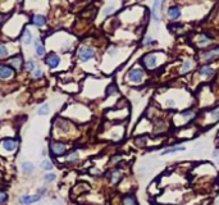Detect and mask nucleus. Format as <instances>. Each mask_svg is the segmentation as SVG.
Returning <instances> with one entry per match:
<instances>
[{"label":"nucleus","instance_id":"obj_1","mask_svg":"<svg viewBox=\"0 0 219 205\" xmlns=\"http://www.w3.org/2000/svg\"><path fill=\"white\" fill-rule=\"evenodd\" d=\"M76 129H77L76 123L59 114L54 117L51 122V133L50 135H51V139L54 140L67 141L73 132H76Z\"/></svg>","mask_w":219,"mask_h":205},{"label":"nucleus","instance_id":"obj_2","mask_svg":"<svg viewBox=\"0 0 219 205\" xmlns=\"http://www.w3.org/2000/svg\"><path fill=\"white\" fill-rule=\"evenodd\" d=\"M18 147H19V140H18L17 136L0 139V155L2 157L16 154L18 151Z\"/></svg>","mask_w":219,"mask_h":205},{"label":"nucleus","instance_id":"obj_3","mask_svg":"<svg viewBox=\"0 0 219 205\" xmlns=\"http://www.w3.org/2000/svg\"><path fill=\"white\" fill-rule=\"evenodd\" d=\"M67 153H68V144L65 141L54 140V139L49 141V154L51 155L53 158L64 157Z\"/></svg>","mask_w":219,"mask_h":205},{"label":"nucleus","instance_id":"obj_4","mask_svg":"<svg viewBox=\"0 0 219 205\" xmlns=\"http://www.w3.org/2000/svg\"><path fill=\"white\" fill-rule=\"evenodd\" d=\"M96 55V51L95 49L91 48V46H87V45H82L78 48V51H77V57H78V60L82 62V63H86L91 59L95 58Z\"/></svg>","mask_w":219,"mask_h":205},{"label":"nucleus","instance_id":"obj_5","mask_svg":"<svg viewBox=\"0 0 219 205\" xmlns=\"http://www.w3.org/2000/svg\"><path fill=\"white\" fill-rule=\"evenodd\" d=\"M17 74V71L13 67H10L8 63L0 64V81H9L13 80Z\"/></svg>","mask_w":219,"mask_h":205},{"label":"nucleus","instance_id":"obj_6","mask_svg":"<svg viewBox=\"0 0 219 205\" xmlns=\"http://www.w3.org/2000/svg\"><path fill=\"white\" fill-rule=\"evenodd\" d=\"M44 62H45V64L48 65L49 69H55V68L59 67L60 62H62V58L59 57L57 53L51 51V53H49V54L45 55V60H44Z\"/></svg>","mask_w":219,"mask_h":205},{"label":"nucleus","instance_id":"obj_7","mask_svg":"<svg viewBox=\"0 0 219 205\" xmlns=\"http://www.w3.org/2000/svg\"><path fill=\"white\" fill-rule=\"evenodd\" d=\"M42 196L39 194H35V195H30V194H23L18 197V204L19 205H32L41 201Z\"/></svg>","mask_w":219,"mask_h":205},{"label":"nucleus","instance_id":"obj_8","mask_svg":"<svg viewBox=\"0 0 219 205\" xmlns=\"http://www.w3.org/2000/svg\"><path fill=\"white\" fill-rule=\"evenodd\" d=\"M8 64L10 67H13L16 71H21L23 65H24V60H23V57L19 54V53H17L14 55H12V57L8 59Z\"/></svg>","mask_w":219,"mask_h":205},{"label":"nucleus","instance_id":"obj_9","mask_svg":"<svg viewBox=\"0 0 219 205\" xmlns=\"http://www.w3.org/2000/svg\"><path fill=\"white\" fill-rule=\"evenodd\" d=\"M127 78L132 83H141L142 78H143V72L140 69V68H132V69L128 71Z\"/></svg>","mask_w":219,"mask_h":205},{"label":"nucleus","instance_id":"obj_10","mask_svg":"<svg viewBox=\"0 0 219 205\" xmlns=\"http://www.w3.org/2000/svg\"><path fill=\"white\" fill-rule=\"evenodd\" d=\"M142 64L145 65L147 69H153V68L156 67V54L155 53H149V54H145L142 58Z\"/></svg>","mask_w":219,"mask_h":205},{"label":"nucleus","instance_id":"obj_11","mask_svg":"<svg viewBox=\"0 0 219 205\" xmlns=\"http://www.w3.org/2000/svg\"><path fill=\"white\" fill-rule=\"evenodd\" d=\"M21 42L23 45H26V46H28V45H31L32 42L35 41L34 40V35H32V31L30 30V27H24L23 28V31H22V34H21Z\"/></svg>","mask_w":219,"mask_h":205},{"label":"nucleus","instance_id":"obj_12","mask_svg":"<svg viewBox=\"0 0 219 205\" xmlns=\"http://www.w3.org/2000/svg\"><path fill=\"white\" fill-rule=\"evenodd\" d=\"M30 23L40 28V27H44L48 23V19H46V17L44 14L37 13V14H32L30 17Z\"/></svg>","mask_w":219,"mask_h":205},{"label":"nucleus","instance_id":"obj_13","mask_svg":"<svg viewBox=\"0 0 219 205\" xmlns=\"http://www.w3.org/2000/svg\"><path fill=\"white\" fill-rule=\"evenodd\" d=\"M105 176H106V178H108L111 183L117 185L118 182H121V179L123 178V173L119 169H111V171L106 172Z\"/></svg>","mask_w":219,"mask_h":205},{"label":"nucleus","instance_id":"obj_14","mask_svg":"<svg viewBox=\"0 0 219 205\" xmlns=\"http://www.w3.org/2000/svg\"><path fill=\"white\" fill-rule=\"evenodd\" d=\"M78 160H79V150L78 149H71V150H68V153L64 157V161L68 164H73Z\"/></svg>","mask_w":219,"mask_h":205},{"label":"nucleus","instance_id":"obj_15","mask_svg":"<svg viewBox=\"0 0 219 205\" xmlns=\"http://www.w3.org/2000/svg\"><path fill=\"white\" fill-rule=\"evenodd\" d=\"M21 171L24 176H31L35 172V164L30 160H24L21 163Z\"/></svg>","mask_w":219,"mask_h":205},{"label":"nucleus","instance_id":"obj_16","mask_svg":"<svg viewBox=\"0 0 219 205\" xmlns=\"http://www.w3.org/2000/svg\"><path fill=\"white\" fill-rule=\"evenodd\" d=\"M161 3H163V0H154V5H153V9H151L153 19H154L156 23L160 22L159 12H160V8H161Z\"/></svg>","mask_w":219,"mask_h":205},{"label":"nucleus","instance_id":"obj_17","mask_svg":"<svg viewBox=\"0 0 219 205\" xmlns=\"http://www.w3.org/2000/svg\"><path fill=\"white\" fill-rule=\"evenodd\" d=\"M34 45H35V53H36L37 57H39V58L45 57V55H46V50H45V46H44L42 41L40 39H36L34 41Z\"/></svg>","mask_w":219,"mask_h":205},{"label":"nucleus","instance_id":"obj_18","mask_svg":"<svg viewBox=\"0 0 219 205\" xmlns=\"http://www.w3.org/2000/svg\"><path fill=\"white\" fill-rule=\"evenodd\" d=\"M179 115L182 117L183 119H185V122L187 123V122L192 121L193 118L196 117V111L193 110V109H185L183 111H181V113H179Z\"/></svg>","mask_w":219,"mask_h":205},{"label":"nucleus","instance_id":"obj_19","mask_svg":"<svg viewBox=\"0 0 219 205\" xmlns=\"http://www.w3.org/2000/svg\"><path fill=\"white\" fill-rule=\"evenodd\" d=\"M218 57H219V48H215V49H213V50L204 53V60L205 62H211Z\"/></svg>","mask_w":219,"mask_h":205},{"label":"nucleus","instance_id":"obj_20","mask_svg":"<svg viewBox=\"0 0 219 205\" xmlns=\"http://www.w3.org/2000/svg\"><path fill=\"white\" fill-rule=\"evenodd\" d=\"M167 13H168V17L172 18V19H178L181 17V8L178 5H173V7H171L168 9Z\"/></svg>","mask_w":219,"mask_h":205},{"label":"nucleus","instance_id":"obj_21","mask_svg":"<svg viewBox=\"0 0 219 205\" xmlns=\"http://www.w3.org/2000/svg\"><path fill=\"white\" fill-rule=\"evenodd\" d=\"M40 168L45 172H51L54 168V163L51 159H44L40 161Z\"/></svg>","mask_w":219,"mask_h":205},{"label":"nucleus","instance_id":"obj_22","mask_svg":"<svg viewBox=\"0 0 219 205\" xmlns=\"http://www.w3.org/2000/svg\"><path fill=\"white\" fill-rule=\"evenodd\" d=\"M10 58V51H9V48L5 42L0 41V59H5V58Z\"/></svg>","mask_w":219,"mask_h":205},{"label":"nucleus","instance_id":"obj_23","mask_svg":"<svg viewBox=\"0 0 219 205\" xmlns=\"http://www.w3.org/2000/svg\"><path fill=\"white\" fill-rule=\"evenodd\" d=\"M122 205H137L136 197L132 194H127L122 197Z\"/></svg>","mask_w":219,"mask_h":205},{"label":"nucleus","instance_id":"obj_24","mask_svg":"<svg viewBox=\"0 0 219 205\" xmlns=\"http://www.w3.org/2000/svg\"><path fill=\"white\" fill-rule=\"evenodd\" d=\"M50 113V105L48 103H44L41 104L39 108H37V115H40V117H45Z\"/></svg>","mask_w":219,"mask_h":205},{"label":"nucleus","instance_id":"obj_25","mask_svg":"<svg viewBox=\"0 0 219 205\" xmlns=\"http://www.w3.org/2000/svg\"><path fill=\"white\" fill-rule=\"evenodd\" d=\"M185 150H186V147H185V146H182V145H176V146H172V147L165 149V150L161 153V155L174 154V153H177V151H185Z\"/></svg>","mask_w":219,"mask_h":205},{"label":"nucleus","instance_id":"obj_26","mask_svg":"<svg viewBox=\"0 0 219 205\" xmlns=\"http://www.w3.org/2000/svg\"><path fill=\"white\" fill-rule=\"evenodd\" d=\"M23 68H24V71H26V72L31 73V72H32V71L35 69V68H36V65H35V60H34L32 58L27 59L26 62H24V65H23Z\"/></svg>","mask_w":219,"mask_h":205},{"label":"nucleus","instance_id":"obj_27","mask_svg":"<svg viewBox=\"0 0 219 205\" xmlns=\"http://www.w3.org/2000/svg\"><path fill=\"white\" fill-rule=\"evenodd\" d=\"M44 182H45L46 185L48 183H53L55 179H57V175H55L54 172H46L45 175H44Z\"/></svg>","mask_w":219,"mask_h":205},{"label":"nucleus","instance_id":"obj_28","mask_svg":"<svg viewBox=\"0 0 219 205\" xmlns=\"http://www.w3.org/2000/svg\"><path fill=\"white\" fill-rule=\"evenodd\" d=\"M117 92H118V90H117L115 83H110V85L106 86V89H105V97H109L111 95L117 94Z\"/></svg>","mask_w":219,"mask_h":205},{"label":"nucleus","instance_id":"obj_29","mask_svg":"<svg viewBox=\"0 0 219 205\" xmlns=\"http://www.w3.org/2000/svg\"><path fill=\"white\" fill-rule=\"evenodd\" d=\"M213 72H214V71H213V68L209 67V65H203L199 69V73L201 74V76H211Z\"/></svg>","mask_w":219,"mask_h":205},{"label":"nucleus","instance_id":"obj_30","mask_svg":"<svg viewBox=\"0 0 219 205\" xmlns=\"http://www.w3.org/2000/svg\"><path fill=\"white\" fill-rule=\"evenodd\" d=\"M31 76H32V78L34 80H40V78H42L44 77V71L41 69L40 67H36L35 69L31 72Z\"/></svg>","mask_w":219,"mask_h":205},{"label":"nucleus","instance_id":"obj_31","mask_svg":"<svg viewBox=\"0 0 219 205\" xmlns=\"http://www.w3.org/2000/svg\"><path fill=\"white\" fill-rule=\"evenodd\" d=\"M192 60L191 59H187V60H185L183 62V65H182V69H181V73H187L189 72L191 68H192Z\"/></svg>","mask_w":219,"mask_h":205},{"label":"nucleus","instance_id":"obj_32","mask_svg":"<svg viewBox=\"0 0 219 205\" xmlns=\"http://www.w3.org/2000/svg\"><path fill=\"white\" fill-rule=\"evenodd\" d=\"M8 200H9L8 192L5 191V190H2V189H0V205H4Z\"/></svg>","mask_w":219,"mask_h":205},{"label":"nucleus","instance_id":"obj_33","mask_svg":"<svg viewBox=\"0 0 219 205\" xmlns=\"http://www.w3.org/2000/svg\"><path fill=\"white\" fill-rule=\"evenodd\" d=\"M197 42H199V45L204 46V45H208V44H209V42H210V39H209V37L206 36V35H201V36L199 37V41H197Z\"/></svg>","mask_w":219,"mask_h":205},{"label":"nucleus","instance_id":"obj_34","mask_svg":"<svg viewBox=\"0 0 219 205\" xmlns=\"http://www.w3.org/2000/svg\"><path fill=\"white\" fill-rule=\"evenodd\" d=\"M210 115H211V119L214 121V122L219 121V107L211 109V110H210Z\"/></svg>","mask_w":219,"mask_h":205},{"label":"nucleus","instance_id":"obj_35","mask_svg":"<svg viewBox=\"0 0 219 205\" xmlns=\"http://www.w3.org/2000/svg\"><path fill=\"white\" fill-rule=\"evenodd\" d=\"M145 144H146V136L136 140V145H139V146H145Z\"/></svg>","mask_w":219,"mask_h":205},{"label":"nucleus","instance_id":"obj_36","mask_svg":"<svg viewBox=\"0 0 219 205\" xmlns=\"http://www.w3.org/2000/svg\"><path fill=\"white\" fill-rule=\"evenodd\" d=\"M46 192H48L46 187H40V189H37V192H36V194H39V195H41V196L44 197V196H45Z\"/></svg>","mask_w":219,"mask_h":205},{"label":"nucleus","instance_id":"obj_37","mask_svg":"<svg viewBox=\"0 0 219 205\" xmlns=\"http://www.w3.org/2000/svg\"><path fill=\"white\" fill-rule=\"evenodd\" d=\"M113 10H114L113 7H108V8H105V9H104V14H105V16H109V14L113 13Z\"/></svg>","mask_w":219,"mask_h":205},{"label":"nucleus","instance_id":"obj_38","mask_svg":"<svg viewBox=\"0 0 219 205\" xmlns=\"http://www.w3.org/2000/svg\"><path fill=\"white\" fill-rule=\"evenodd\" d=\"M153 42H154V40L150 36H147V37H145V40H143V45H150V44H153Z\"/></svg>","mask_w":219,"mask_h":205},{"label":"nucleus","instance_id":"obj_39","mask_svg":"<svg viewBox=\"0 0 219 205\" xmlns=\"http://www.w3.org/2000/svg\"><path fill=\"white\" fill-rule=\"evenodd\" d=\"M119 160H121V157H113V158H111V164H115Z\"/></svg>","mask_w":219,"mask_h":205},{"label":"nucleus","instance_id":"obj_40","mask_svg":"<svg viewBox=\"0 0 219 205\" xmlns=\"http://www.w3.org/2000/svg\"><path fill=\"white\" fill-rule=\"evenodd\" d=\"M17 2H18V3H22V2H23V0H17Z\"/></svg>","mask_w":219,"mask_h":205},{"label":"nucleus","instance_id":"obj_41","mask_svg":"<svg viewBox=\"0 0 219 205\" xmlns=\"http://www.w3.org/2000/svg\"><path fill=\"white\" fill-rule=\"evenodd\" d=\"M218 164H219V160H218Z\"/></svg>","mask_w":219,"mask_h":205},{"label":"nucleus","instance_id":"obj_42","mask_svg":"<svg viewBox=\"0 0 219 205\" xmlns=\"http://www.w3.org/2000/svg\"><path fill=\"white\" fill-rule=\"evenodd\" d=\"M218 205H219V204H218Z\"/></svg>","mask_w":219,"mask_h":205}]
</instances>
